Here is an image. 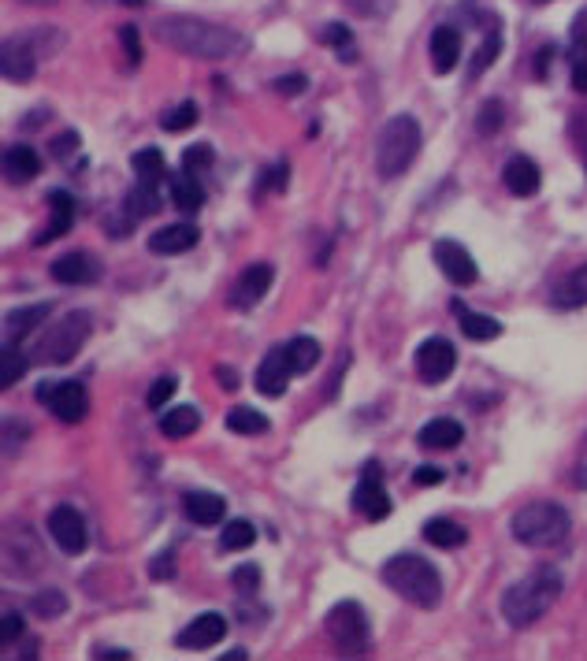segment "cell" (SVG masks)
Here are the masks:
<instances>
[{
	"label": "cell",
	"instance_id": "1",
	"mask_svg": "<svg viewBox=\"0 0 587 661\" xmlns=\"http://www.w3.org/2000/svg\"><path fill=\"white\" fill-rule=\"evenodd\" d=\"M153 34L168 49L183 52V56H197V60H227L238 49H246V38L238 30L197 19V15H164L153 26Z\"/></svg>",
	"mask_w": 587,
	"mask_h": 661
},
{
	"label": "cell",
	"instance_id": "2",
	"mask_svg": "<svg viewBox=\"0 0 587 661\" xmlns=\"http://www.w3.org/2000/svg\"><path fill=\"white\" fill-rule=\"evenodd\" d=\"M561 598V572L543 565V569L528 572L521 584H513L502 595V617L509 628H532L539 617H547L554 610V602Z\"/></svg>",
	"mask_w": 587,
	"mask_h": 661
},
{
	"label": "cell",
	"instance_id": "3",
	"mask_svg": "<svg viewBox=\"0 0 587 661\" xmlns=\"http://www.w3.org/2000/svg\"><path fill=\"white\" fill-rule=\"evenodd\" d=\"M383 584L398 591L405 602H413L420 610H435L443 602V576L431 565L428 558H417V554H398L383 565Z\"/></svg>",
	"mask_w": 587,
	"mask_h": 661
},
{
	"label": "cell",
	"instance_id": "4",
	"mask_svg": "<svg viewBox=\"0 0 587 661\" xmlns=\"http://www.w3.org/2000/svg\"><path fill=\"white\" fill-rule=\"evenodd\" d=\"M509 532L521 546L528 550H554L569 539L573 532V517H569V509L558 506V502H528L513 513V524H509Z\"/></svg>",
	"mask_w": 587,
	"mask_h": 661
},
{
	"label": "cell",
	"instance_id": "5",
	"mask_svg": "<svg viewBox=\"0 0 587 661\" xmlns=\"http://www.w3.org/2000/svg\"><path fill=\"white\" fill-rule=\"evenodd\" d=\"M424 145V130H420L417 116H391L383 123L376 138V168L383 179H398L413 168V160L420 156Z\"/></svg>",
	"mask_w": 587,
	"mask_h": 661
},
{
	"label": "cell",
	"instance_id": "6",
	"mask_svg": "<svg viewBox=\"0 0 587 661\" xmlns=\"http://www.w3.org/2000/svg\"><path fill=\"white\" fill-rule=\"evenodd\" d=\"M56 45H64V34H56L49 26H38V30H23V34H12L0 49V67H4V78L12 82H30L34 71H38V60L49 56Z\"/></svg>",
	"mask_w": 587,
	"mask_h": 661
},
{
	"label": "cell",
	"instance_id": "7",
	"mask_svg": "<svg viewBox=\"0 0 587 661\" xmlns=\"http://www.w3.org/2000/svg\"><path fill=\"white\" fill-rule=\"evenodd\" d=\"M93 331V316L90 312H67L60 324H53L49 331H45V338L38 342V357L41 364H64L71 361L75 353L86 346V338H90Z\"/></svg>",
	"mask_w": 587,
	"mask_h": 661
},
{
	"label": "cell",
	"instance_id": "8",
	"mask_svg": "<svg viewBox=\"0 0 587 661\" xmlns=\"http://www.w3.org/2000/svg\"><path fill=\"white\" fill-rule=\"evenodd\" d=\"M327 636L342 654H361L368 647V613L361 602L342 598L339 606H331L327 613Z\"/></svg>",
	"mask_w": 587,
	"mask_h": 661
},
{
	"label": "cell",
	"instance_id": "9",
	"mask_svg": "<svg viewBox=\"0 0 587 661\" xmlns=\"http://www.w3.org/2000/svg\"><path fill=\"white\" fill-rule=\"evenodd\" d=\"M38 402L49 405V413L56 420H64V424H79L82 416L90 413V394H86V387H82L79 379H67V383L49 379V383H41Z\"/></svg>",
	"mask_w": 587,
	"mask_h": 661
},
{
	"label": "cell",
	"instance_id": "10",
	"mask_svg": "<svg viewBox=\"0 0 587 661\" xmlns=\"http://www.w3.org/2000/svg\"><path fill=\"white\" fill-rule=\"evenodd\" d=\"M4 565H8L12 576H34V572L45 569V550H41L38 535L23 528V524L8 528V535H4Z\"/></svg>",
	"mask_w": 587,
	"mask_h": 661
},
{
	"label": "cell",
	"instance_id": "11",
	"mask_svg": "<svg viewBox=\"0 0 587 661\" xmlns=\"http://www.w3.org/2000/svg\"><path fill=\"white\" fill-rule=\"evenodd\" d=\"M413 364H417V376L424 379V383H431V387L443 383V379H450V372L457 368L454 342H450V338H428V342H420Z\"/></svg>",
	"mask_w": 587,
	"mask_h": 661
},
{
	"label": "cell",
	"instance_id": "12",
	"mask_svg": "<svg viewBox=\"0 0 587 661\" xmlns=\"http://www.w3.org/2000/svg\"><path fill=\"white\" fill-rule=\"evenodd\" d=\"M49 535L64 554H82L90 546V528L75 506H56L49 513Z\"/></svg>",
	"mask_w": 587,
	"mask_h": 661
},
{
	"label": "cell",
	"instance_id": "13",
	"mask_svg": "<svg viewBox=\"0 0 587 661\" xmlns=\"http://www.w3.org/2000/svg\"><path fill=\"white\" fill-rule=\"evenodd\" d=\"M431 257H435L439 272H443L454 286H472L476 279H480V268H476V260H472V253L461 246V242H450V238H443V242H435Z\"/></svg>",
	"mask_w": 587,
	"mask_h": 661
},
{
	"label": "cell",
	"instance_id": "14",
	"mask_svg": "<svg viewBox=\"0 0 587 661\" xmlns=\"http://www.w3.org/2000/svg\"><path fill=\"white\" fill-rule=\"evenodd\" d=\"M272 264H264V260H257V264H249L246 272L238 275L235 290H231V305L235 309H253V305H261V298L272 290Z\"/></svg>",
	"mask_w": 587,
	"mask_h": 661
},
{
	"label": "cell",
	"instance_id": "15",
	"mask_svg": "<svg viewBox=\"0 0 587 661\" xmlns=\"http://www.w3.org/2000/svg\"><path fill=\"white\" fill-rule=\"evenodd\" d=\"M290 376H294V368H290L287 346H279V350L268 353L261 361V368H257V390H261L264 398H283Z\"/></svg>",
	"mask_w": 587,
	"mask_h": 661
},
{
	"label": "cell",
	"instance_id": "16",
	"mask_svg": "<svg viewBox=\"0 0 587 661\" xmlns=\"http://www.w3.org/2000/svg\"><path fill=\"white\" fill-rule=\"evenodd\" d=\"M227 636V617L223 613H201L179 632V647L186 650H209Z\"/></svg>",
	"mask_w": 587,
	"mask_h": 661
},
{
	"label": "cell",
	"instance_id": "17",
	"mask_svg": "<svg viewBox=\"0 0 587 661\" xmlns=\"http://www.w3.org/2000/svg\"><path fill=\"white\" fill-rule=\"evenodd\" d=\"M197 231L194 223H168V227H160L157 234H149V253H160V257H179L186 249L197 246Z\"/></svg>",
	"mask_w": 587,
	"mask_h": 661
},
{
	"label": "cell",
	"instance_id": "18",
	"mask_svg": "<svg viewBox=\"0 0 587 661\" xmlns=\"http://www.w3.org/2000/svg\"><path fill=\"white\" fill-rule=\"evenodd\" d=\"M457 64H461V34H457V26H435L431 30V67H435V75H450Z\"/></svg>",
	"mask_w": 587,
	"mask_h": 661
},
{
	"label": "cell",
	"instance_id": "19",
	"mask_svg": "<svg viewBox=\"0 0 587 661\" xmlns=\"http://www.w3.org/2000/svg\"><path fill=\"white\" fill-rule=\"evenodd\" d=\"M71 223H75V197L67 194V190H53V194H49V223H45V231L34 238V246L56 242L60 234L71 231Z\"/></svg>",
	"mask_w": 587,
	"mask_h": 661
},
{
	"label": "cell",
	"instance_id": "20",
	"mask_svg": "<svg viewBox=\"0 0 587 661\" xmlns=\"http://www.w3.org/2000/svg\"><path fill=\"white\" fill-rule=\"evenodd\" d=\"M53 279L64 286H86L101 279V264L90 253H67V257L53 260Z\"/></svg>",
	"mask_w": 587,
	"mask_h": 661
},
{
	"label": "cell",
	"instance_id": "21",
	"mask_svg": "<svg viewBox=\"0 0 587 661\" xmlns=\"http://www.w3.org/2000/svg\"><path fill=\"white\" fill-rule=\"evenodd\" d=\"M183 513L190 524L197 528H212V524H220L223 513H227V502H223L220 494L212 491H190L183 498Z\"/></svg>",
	"mask_w": 587,
	"mask_h": 661
},
{
	"label": "cell",
	"instance_id": "22",
	"mask_svg": "<svg viewBox=\"0 0 587 661\" xmlns=\"http://www.w3.org/2000/svg\"><path fill=\"white\" fill-rule=\"evenodd\" d=\"M53 312V305L49 301H38V305H23V309H12L8 316H4V338L12 342V346H19L27 335H34V327L45 324V316Z\"/></svg>",
	"mask_w": 587,
	"mask_h": 661
},
{
	"label": "cell",
	"instance_id": "23",
	"mask_svg": "<svg viewBox=\"0 0 587 661\" xmlns=\"http://www.w3.org/2000/svg\"><path fill=\"white\" fill-rule=\"evenodd\" d=\"M502 182H506L509 194L517 197H532L535 190H539V182H543V175H539V168H535L528 156H509L506 168H502Z\"/></svg>",
	"mask_w": 587,
	"mask_h": 661
},
{
	"label": "cell",
	"instance_id": "24",
	"mask_svg": "<svg viewBox=\"0 0 587 661\" xmlns=\"http://www.w3.org/2000/svg\"><path fill=\"white\" fill-rule=\"evenodd\" d=\"M4 175H8L12 186H23V182L38 179L41 156L34 153V145H8V153H4Z\"/></svg>",
	"mask_w": 587,
	"mask_h": 661
},
{
	"label": "cell",
	"instance_id": "25",
	"mask_svg": "<svg viewBox=\"0 0 587 661\" xmlns=\"http://www.w3.org/2000/svg\"><path fill=\"white\" fill-rule=\"evenodd\" d=\"M461 439H465V428H461L457 420H450V416H435V420H428L417 435V442L420 446H428V450H457Z\"/></svg>",
	"mask_w": 587,
	"mask_h": 661
},
{
	"label": "cell",
	"instance_id": "26",
	"mask_svg": "<svg viewBox=\"0 0 587 661\" xmlns=\"http://www.w3.org/2000/svg\"><path fill=\"white\" fill-rule=\"evenodd\" d=\"M353 509L368 520L391 517V498L383 491V480H361V487L353 491Z\"/></svg>",
	"mask_w": 587,
	"mask_h": 661
},
{
	"label": "cell",
	"instance_id": "27",
	"mask_svg": "<svg viewBox=\"0 0 587 661\" xmlns=\"http://www.w3.org/2000/svg\"><path fill=\"white\" fill-rule=\"evenodd\" d=\"M201 428V413L194 405H175L168 413H160V431L164 439H190L194 431Z\"/></svg>",
	"mask_w": 587,
	"mask_h": 661
},
{
	"label": "cell",
	"instance_id": "28",
	"mask_svg": "<svg viewBox=\"0 0 587 661\" xmlns=\"http://www.w3.org/2000/svg\"><path fill=\"white\" fill-rule=\"evenodd\" d=\"M554 305L558 309H584L587 305V264H580L576 272H569L554 286Z\"/></svg>",
	"mask_w": 587,
	"mask_h": 661
},
{
	"label": "cell",
	"instance_id": "29",
	"mask_svg": "<svg viewBox=\"0 0 587 661\" xmlns=\"http://www.w3.org/2000/svg\"><path fill=\"white\" fill-rule=\"evenodd\" d=\"M454 312L461 316V331L472 338V342H495L502 335V324L495 316H483V312H469L461 301H454Z\"/></svg>",
	"mask_w": 587,
	"mask_h": 661
},
{
	"label": "cell",
	"instance_id": "30",
	"mask_svg": "<svg viewBox=\"0 0 587 661\" xmlns=\"http://www.w3.org/2000/svg\"><path fill=\"white\" fill-rule=\"evenodd\" d=\"M424 539H428L431 546H439V550H457V546L469 543V532H465L457 520L435 517V520H428V528H424Z\"/></svg>",
	"mask_w": 587,
	"mask_h": 661
},
{
	"label": "cell",
	"instance_id": "31",
	"mask_svg": "<svg viewBox=\"0 0 587 661\" xmlns=\"http://www.w3.org/2000/svg\"><path fill=\"white\" fill-rule=\"evenodd\" d=\"M171 205L179 208V212H197V208L205 205V186L197 182L194 171H183L179 179L171 182Z\"/></svg>",
	"mask_w": 587,
	"mask_h": 661
},
{
	"label": "cell",
	"instance_id": "32",
	"mask_svg": "<svg viewBox=\"0 0 587 661\" xmlns=\"http://www.w3.org/2000/svg\"><path fill=\"white\" fill-rule=\"evenodd\" d=\"M320 342H316L313 335H298V338H290L287 342V357H290V368H294V372H301V376H305V372H313L316 364H320Z\"/></svg>",
	"mask_w": 587,
	"mask_h": 661
},
{
	"label": "cell",
	"instance_id": "33",
	"mask_svg": "<svg viewBox=\"0 0 587 661\" xmlns=\"http://www.w3.org/2000/svg\"><path fill=\"white\" fill-rule=\"evenodd\" d=\"M227 428L235 431V435H264V431L272 428V420L257 409H249V405H235L231 413H227Z\"/></svg>",
	"mask_w": 587,
	"mask_h": 661
},
{
	"label": "cell",
	"instance_id": "34",
	"mask_svg": "<svg viewBox=\"0 0 587 661\" xmlns=\"http://www.w3.org/2000/svg\"><path fill=\"white\" fill-rule=\"evenodd\" d=\"M131 168L134 175H138V182H149V186H157L160 179H164V153L160 149H138V153L131 156Z\"/></svg>",
	"mask_w": 587,
	"mask_h": 661
},
{
	"label": "cell",
	"instance_id": "35",
	"mask_svg": "<svg viewBox=\"0 0 587 661\" xmlns=\"http://www.w3.org/2000/svg\"><path fill=\"white\" fill-rule=\"evenodd\" d=\"M253 543H257V528H253L249 520H231V524L223 528V535H220V546H223V550H231V554H238V550H249Z\"/></svg>",
	"mask_w": 587,
	"mask_h": 661
},
{
	"label": "cell",
	"instance_id": "36",
	"mask_svg": "<svg viewBox=\"0 0 587 661\" xmlns=\"http://www.w3.org/2000/svg\"><path fill=\"white\" fill-rule=\"evenodd\" d=\"M498 52H502V34H498L495 26H491V30H487V38H483V45L476 49V56H472L469 78H480L483 71H487V67L498 60Z\"/></svg>",
	"mask_w": 587,
	"mask_h": 661
},
{
	"label": "cell",
	"instance_id": "37",
	"mask_svg": "<svg viewBox=\"0 0 587 661\" xmlns=\"http://www.w3.org/2000/svg\"><path fill=\"white\" fill-rule=\"evenodd\" d=\"M160 208V197L157 190L149 186V182H138L131 194H127V212H131L134 220H145V216H153Z\"/></svg>",
	"mask_w": 587,
	"mask_h": 661
},
{
	"label": "cell",
	"instance_id": "38",
	"mask_svg": "<svg viewBox=\"0 0 587 661\" xmlns=\"http://www.w3.org/2000/svg\"><path fill=\"white\" fill-rule=\"evenodd\" d=\"M23 372H27V357L19 353V346L4 342V357H0V387L4 390L15 387V383L23 379Z\"/></svg>",
	"mask_w": 587,
	"mask_h": 661
},
{
	"label": "cell",
	"instance_id": "39",
	"mask_svg": "<svg viewBox=\"0 0 587 661\" xmlns=\"http://www.w3.org/2000/svg\"><path fill=\"white\" fill-rule=\"evenodd\" d=\"M502 123H506V104L498 101V97L483 101L480 112H476V130H480L483 138H495L498 130H502Z\"/></svg>",
	"mask_w": 587,
	"mask_h": 661
},
{
	"label": "cell",
	"instance_id": "40",
	"mask_svg": "<svg viewBox=\"0 0 587 661\" xmlns=\"http://www.w3.org/2000/svg\"><path fill=\"white\" fill-rule=\"evenodd\" d=\"M197 116H201V108H197L194 101H183L179 108H171L168 116L160 119V127L168 130V134H179V130H190V127H194Z\"/></svg>",
	"mask_w": 587,
	"mask_h": 661
},
{
	"label": "cell",
	"instance_id": "41",
	"mask_svg": "<svg viewBox=\"0 0 587 661\" xmlns=\"http://www.w3.org/2000/svg\"><path fill=\"white\" fill-rule=\"evenodd\" d=\"M30 610L38 613V617H60V613L67 610V598H64V591H56V587H49V591H38L34 595V602H30Z\"/></svg>",
	"mask_w": 587,
	"mask_h": 661
},
{
	"label": "cell",
	"instance_id": "42",
	"mask_svg": "<svg viewBox=\"0 0 587 661\" xmlns=\"http://www.w3.org/2000/svg\"><path fill=\"white\" fill-rule=\"evenodd\" d=\"M320 38H324V45H335V49L342 52V60L350 64V60H353V34H350V26H342V23H327Z\"/></svg>",
	"mask_w": 587,
	"mask_h": 661
},
{
	"label": "cell",
	"instance_id": "43",
	"mask_svg": "<svg viewBox=\"0 0 587 661\" xmlns=\"http://www.w3.org/2000/svg\"><path fill=\"white\" fill-rule=\"evenodd\" d=\"M346 4H350V12L365 15V19H383L394 12L398 0H346Z\"/></svg>",
	"mask_w": 587,
	"mask_h": 661
},
{
	"label": "cell",
	"instance_id": "44",
	"mask_svg": "<svg viewBox=\"0 0 587 661\" xmlns=\"http://www.w3.org/2000/svg\"><path fill=\"white\" fill-rule=\"evenodd\" d=\"M212 160H216V153H212V145H190L183 153V171H201V168H212Z\"/></svg>",
	"mask_w": 587,
	"mask_h": 661
},
{
	"label": "cell",
	"instance_id": "45",
	"mask_svg": "<svg viewBox=\"0 0 587 661\" xmlns=\"http://www.w3.org/2000/svg\"><path fill=\"white\" fill-rule=\"evenodd\" d=\"M231 584H235L242 595H257V591H261V569H257V565H242V569L231 572Z\"/></svg>",
	"mask_w": 587,
	"mask_h": 661
},
{
	"label": "cell",
	"instance_id": "46",
	"mask_svg": "<svg viewBox=\"0 0 587 661\" xmlns=\"http://www.w3.org/2000/svg\"><path fill=\"white\" fill-rule=\"evenodd\" d=\"M175 387H179V379H175V376L157 379V383L149 387V394H145V405H149V409H160V405H164L171 394H175Z\"/></svg>",
	"mask_w": 587,
	"mask_h": 661
},
{
	"label": "cell",
	"instance_id": "47",
	"mask_svg": "<svg viewBox=\"0 0 587 661\" xmlns=\"http://www.w3.org/2000/svg\"><path fill=\"white\" fill-rule=\"evenodd\" d=\"M569 67H573V86L580 93H587V49L584 45H573V49H569Z\"/></svg>",
	"mask_w": 587,
	"mask_h": 661
},
{
	"label": "cell",
	"instance_id": "48",
	"mask_svg": "<svg viewBox=\"0 0 587 661\" xmlns=\"http://www.w3.org/2000/svg\"><path fill=\"white\" fill-rule=\"evenodd\" d=\"M49 153L56 156V160H67V156L79 153V134L75 130H64V134H56L53 145H49Z\"/></svg>",
	"mask_w": 587,
	"mask_h": 661
},
{
	"label": "cell",
	"instance_id": "49",
	"mask_svg": "<svg viewBox=\"0 0 587 661\" xmlns=\"http://www.w3.org/2000/svg\"><path fill=\"white\" fill-rule=\"evenodd\" d=\"M275 86V93H283V97H298V93H305V75H283V78H275L272 82Z\"/></svg>",
	"mask_w": 587,
	"mask_h": 661
},
{
	"label": "cell",
	"instance_id": "50",
	"mask_svg": "<svg viewBox=\"0 0 587 661\" xmlns=\"http://www.w3.org/2000/svg\"><path fill=\"white\" fill-rule=\"evenodd\" d=\"M443 480H446V472L435 465H420L417 472H413V483H417V487H439Z\"/></svg>",
	"mask_w": 587,
	"mask_h": 661
},
{
	"label": "cell",
	"instance_id": "51",
	"mask_svg": "<svg viewBox=\"0 0 587 661\" xmlns=\"http://www.w3.org/2000/svg\"><path fill=\"white\" fill-rule=\"evenodd\" d=\"M149 576H153V580H171V576H175V561H171V550H164L160 558L149 561Z\"/></svg>",
	"mask_w": 587,
	"mask_h": 661
},
{
	"label": "cell",
	"instance_id": "52",
	"mask_svg": "<svg viewBox=\"0 0 587 661\" xmlns=\"http://www.w3.org/2000/svg\"><path fill=\"white\" fill-rule=\"evenodd\" d=\"M119 38H123V45H127V56H131V64H134V67L142 64V45H138V30H134V26H123V30H119Z\"/></svg>",
	"mask_w": 587,
	"mask_h": 661
},
{
	"label": "cell",
	"instance_id": "53",
	"mask_svg": "<svg viewBox=\"0 0 587 661\" xmlns=\"http://www.w3.org/2000/svg\"><path fill=\"white\" fill-rule=\"evenodd\" d=\"M19 636H23V617H19V613H8L4 624H0V639H4V643H15Z\"/></svg>",
	"mask_w": 587,
	"mask_h": 661
},
{
	"label": "cell",
	"instance_id": "54",
	"mask_svg": "<svg viewBox=\"0 0 587 661\" xmlns=\"http://www.w3.org/2000/svg\"><path fill=\"white\" fill-rule=\"evenodd\" d=\"M573 45H584L587 49V8L573 19Z\"/></svg>",
	"mask_w": 587,
	"mask_h": 661
},
{
	"label": "cell",
	"instance_id": "55",
	"mask_svg": "<svg viewBox=\"0 0 587 661\" xmlns=\"http://www.w3.org/2000/svg\"><path fill=\"white\" fill-rule=\"evenodd\" d=\"M573 134H576V142H580V153H584V160H587V112H580V116H576Z\"/></svg>",
	"mask_w": 587,
	"mask_h": 661
},
{
	"label": "cell",
	"instance_id": "56",
	"mask_svg": "<svg viewBox=\"0 0 587 661\" xmlns=\"http://www.w3.org/2000/svg\"><path fill=\"white\" fill-rule=\"evenodd\" d=\"M23 439H27V428H23V424H8V428H4V442H8V450H15Z\"/></svg>",
	"mask_w": 587,
	"mask_h": 661
},
{
	"label": "cell",
	"instance_id": "57",
	"mask_svg": "<svg viewBox=\"0 0 587 661\" xmlns=\"http://www.w3.org/2000/svg\"><path fill=\"white\" fill-rule=\"evenodd\" d=\"M550 56H554V49H543V52H535V75H543V78H547Z\"/></svg>",
	"mask_w": 587,
	"mask_h": 661
},
{
	"label": "cell",
	"instance_id": "58",
	"mask_svg": "<svg viewBox=\"0 0 587 661\" xmlns=\"http://www.w3.org/2000/svg\"><path fill=\"white\" fill-rule=\"evenodd\" d=\"M220 379H223V390H235L238 387V376L231 368H220Z\"/></svg>",
	"mask_w": 587,
	"mask_h": 661
},
{
	"label": "cell",
	"instance_id": "59",
	"mask_svg": "<svg viewBox=\"0 0 587 661\" xmlns=\"http://www.w3.org/2000/svg\"><path fill=\"white\" fill-rule=\"evenodd\" d=\"M576 487H584V491H587V465L576 468Z\"/></svg>",
	"mask_w": 587,
	"mask_h": 661
},
{
	"label": "cell",
	"instance_id": "60",
	"mask_svg": "<svg viewBox=\"0 0 587 661\" xmlns=\"http://www.w3.org/2000/svg\"><path fill=\"white\" fill-rule=\"evenodd\" d=\"M223 661H246V650H227Z\"/></svg>",
	"mask_w": 587,
	"mask_h": 661
},
{
	"label": "cell",
	"instance_id": "61",
	"mask_svg": "<svg viewBox=\"0 0 587 661\" xmlns=\"http://www.w3.org/2000/svg\"><path fill=\"white\" fill-rule=\"evenodd\" d=\"M23 4H41V8H53L56 0H23Z\"/></svg>",
	"mask_w": 587,
	"mask_h": 661
},
{
	"label": "cell",
	"instance_id": "62",
	"mask_svg": "<svg viewBox=\"0 0 587 661\" xmlns=\"http://www.w3.org/2000/svg\"><path fill=\"white\" fill-rule=\"evenodd\" d=\"M123 4H131V8H138V4H142V0H123Z\"/></svg>",
	"mask_w": 587,
	"mask_h": 661
},
{
	"label": "cell",
	"instance_id": "63",
	"mask_svg": "<svg viewBox=\"0 0 587 661\" xmlns=\"http://www.w3.org/2000/svg\"><path fill=\"white\" fill-rule=\"evenodd\" d=\"M535 4H547V0H535Z\"/></svg>",
	"mask_w": 587,
	"mask_h": 661
}]
</instances>
